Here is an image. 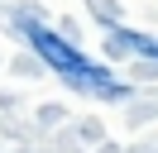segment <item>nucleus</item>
I'll use <instances>...</instances> for the list:
<instances>
[{"instance_id": "f257e3e1", "label": "nucleus", "mask_w": 158, "mask_h": 153, "mask_svg": "<svg viewBox=\"0 0 158 153\" xmlns=\"http://www.w3.org/2000/svg\"><path fill=\"white\" fill-rule=\"evenodd\" d=\"M19 29H24V38H29V48L43 57V62H48V72H58L67 86H77V91H86V96H125V86H120L106 67L91 62L81 48H72L62 34H53L43 19L19 14Z\"/></svg>"}, {"instance_id": "f03ea898", "label": "nucleus", "mask_w": 158, "mask_h": 153, "mask_svg": "<svg viewBox=\"0 0 158 153\" xmlns=\"http://www.w3.org/2000/svg\"><path fill=\"white\" fill-rule=\"evenodd\" d=\"M115 43L129 48V53H144V57H158V38H144L134 29H115Z\"/></svg>"}]
</instances>
